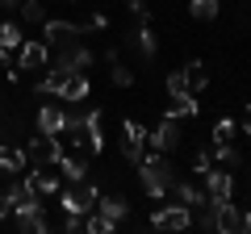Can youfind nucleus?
<instances>
[{"label": "nucleus", "instance_id": "obj_1", "mask_svg": "<svg viewBox=\"0 0 251 234\" xmlns=\"http://www.w3.org/2000/svg\"><path fill=\"white\" fill-rule=\"evenodd\" d=\"M138 180H143V192L151 201H163L172 188V180H176V171L168 167V159H163V151H143V159H138Z\"/></svg>", "mask_w": 251, "mask_h": 234}, {"label": "nucleus", "instance_id": "obj_2", "mask_svg": "<svg viewBox=\"0 0 251 234\" xmlns=\"http://www.w3.org/2000/svg\"><path fill=\"white\" fill-rule=\"evenodd\" d=\"M97 197H100V188L88 180V176H84V180H75L72 188L59 197V205H63V213H80V217H84L92 205H97Z\"/></svg>", "mask_w": 251, "mask_h": 234}, {"label": "nucleus", "instance_id": "obj_3", "mask_svg": "<svg viewBox=\"0 0 251 234\" xmlns=\"http://www.w3.org/2000/svg\"><path fill=\"white\" fill-rule=\"evenodd\" d=\"M25 155L38 163V167H54V163L63 159V142H59V134H38V138H29Z\"/></svg>", "mask_w": 251, "mask_h": 234}, {"label": "nucleus", "instance_id": "obj_4", "mask_svg": "<svg viewBox=\"0 0 251 234\" xmlns=\"http://www.w3.org/2000/svg\"><path fill=\"white\" fill-rule=\"evenodd\" d=\"M13 226H17L21 234H46V230H50V222H46V209H42V201L13 209Z\"/></svg>", "mask_w": 251, "mask_h": 234}, {"label": "nucleus", "instance_id": "obj_5", "mask_svg": "<svg viewBox=\"0 0 251 234\" xmlns=\"http://www.w3.org/2000/svg\"><path fill=\"white\" fill-rule=\"evenodd\" d=\"M151 226L155 230H188L193 226V209L188 205H163V209H155V217H151Z\"/></svg>", "mask_w": 251, "mask_h": 234}, {"label": "nucleus", "instance_id": "obj_6", "mask_svg": "<svg viewBox=\"0 0 251 234\" xmlns=\"http://www.w3.org/2000/svg\"><path fill=\"white\" fill-rule=\"evenodd\" d=\"M180 138H184V134H180L176 117H163L159 126H155L151 134H147V142H151L155 151H163V155H168V151H176V146H180Z\"/></svg>", "mask_w": 251, "mask_h": 234}, {"label": "nucleus", "instance_id": "obj_7", "mask_svg": "<svg viewBox=\"0 0 251 234\" xmlns=\"http://www.w3.org/2000/svg\"><path fill=\"white\" fill-rule=\"evenodd\" d=\"M92 209H97V213L117 230V226L126 222V213H130V201H126L122 192H113V197H97V205H92Z\"/></svg>", "mask_w": 251, "mask_h": 234}, {"label": "nucleus", "instance_id": "obj_8", "mask_svg": "<svg viewBox=\"0 0 251 234\" xmlns=\"http://www.w3.org/2000/svg\"><path fill=\"white\" fill-rule=\"evenodd\" d=\"M42 34H46V46H50V50H59V46H67V42H80L84 29L72 25V21H46Z\"/></svg>", "mask_w": 251, "mask_h": 234}, {"label": "nucleus", "instance_id": "obj_9", "mask_svg": "<svg viewBox=\"0 0 251 234\" xmlns=\"http://www.w3.org/2000/svg\"><path fill=\"white\" fill-rule=\"evenodd\" d=\"M201 180H205V197L214 201V205H218V201H230V192H234L230 171H214V167H209V171H201Z\"/></svg>", "mask_w": 251, "mask_h": 234}, {"label": "nucleus", "instance_id": "obj_10", "mask_svg": "<svg viewBox=\"0 0 251 234\" xmlns=\"http://www.w3.org/2000/svg\"><path fill=\"white\" fill-rule=\"evenodd\" d=\"M54 63L67 67V71H88L92 50H88V46H80V42H67V46H59V59H54Z\"/></svg>", "mask_w": 251, "mask_h": 234}, {"label": "nucleus", "instance_id": "obj_11", "mask_svg": "<svg viewBox=\"0 0 251 234\" xmlns=\"http://www.w3.org/2000/svg\"><path fill=\"white\" fill-rule=\"evenodd\" d=\"M88 88H92V84H88V75H84V71H67L54 96H63L67 105H75V100H84V96H88Z\"/></svg>", "mask_w": 251, "mask_h": 234}, {"label": "nucleus", "instance_id": "obj_12", "mask_svg": "<svg viewBox=\"0 0 251 234\" xmlns=\"http://www.w3.org/2000/svg\"><path fill=\"white\" fill-rule=\"evenodd\" d=\"M50 63V46L46 42H21V71H42Z\"/></svg>", "mask_w": 251, "mask_h": 234}, {"label": "nucleus", "instance_id": "obj_13", "mask_svg": "<svg viewBox=\"0 0 251 234\" xmlns=\"http://www.w3.org/2000/svg\"><path fill=\"white\" fill-rule=\"evenodd\" d=\"M239 222H243V213L230 205V201H218V205H214V230L218 234H234Z\"/></svg>", "mask_w": 251, "mask_h": 234}, {"label": "nucleus", "instance_id": "obj_14", "mask_svg": "<svg viewBox=\"0 0 251 234\" xmlns=\"http://www.w3.org/2000/svg\"><path fill=\"white\" fill-rule=\"evenodd\" d=\"M29 163V155L21 151V146H4L0 142V176H21Z\"/></svg>", "mask_w": 251, "mask_h": 234}, {"label": "nucleus", "instance_id": "obj_15", "mask_svg": "<svg viewBox=\"0 0 251 234\" xmlns=\"http://www.w3.org/2000/svg\"><path fill=\"white\" fill-rule=\"evenodd\" d=\"M63 126H67V113H63L59 105H42L38 109V130H42V134H59L63 138Z\"/></svg>", "mask_w": 251, "mask_h": 234}, {"label": "nucleus", "instance_id": "obj_16", "mask_svg": "<svg viewBox=\"0 0 251 234\" xmlns=\"http://www.w3.org/2000/svg\"><path fill=\"white\" fill-rule=\"evenodd\" d=\"M84 138L92 142V151L105 146V113H100V109H88V113H84Z\"/></svg>", "mask_w": 251, "mask_h": 234}, {"label": "nucleus", "instance_id": "obj_17", "mask_svg": "<svg viewBox=\"0 0 251 234\" xmlns=\"http://www.w3.org/2000/svg\"><path fill=\"white\" fill-rule=\"evenodd\" d=\"M25 180L34 184V192H38V197H50V192H59V176H54L50 167H34V171L25 176Z\"/></svg>", "mask_w": 251, "mask_h": 234}, {"label": "nucleus", "instance_id": "obj_18", "mask_svg": "<svg viewBox=\"0 0 251 234\" xmlns=\"http://www.w3.org/2000/svg\"><path fill=\"white\" fill-rule=\"evenodd\" d=\"M201 105H197V92H180V96H172L168 105V117H197Z\"/></svg>", "mask_w": 251, "mask_h": 234}, {"label": "nucleus", "instance_id": "obj_19", "mask_svg": "<svg viewBox=\"0 0 251 234\" xmlns=\"http://www.w3.org/2000/svg\"><path fill=\"white\" fill-rule=\"evenodd\" d=\"M4 197H9V209H21V205H34V201H42V197L34 192V184H29V180L9 184V192H4Z\"/></svg>", "mask_w": 251, "mask_h": 234}, {"label": "nucleus", "instance_id": "obj_20", "mask_svg": "<svg viewBox=\"0 0 251 234\" xmlns=\"http://www.w3.org/2000/svg\"><path fill=\"white\" fill-rule=\"evenodd\" d=\"M134 50H143V59H155V50H159V42H155L151 34V21H143V25H134Z\"/></svg>", "mask_w": 251, "mask_h": 234}, {"label": "nucleus", "instance_id": "obj_21", "mask_svg": "<svg viewBox=\"0 0 251 234\" xmlns=\"http://www.w3.org/2000/svg\"><path fill=\"white\" fill-rule=\"evenodd\" d=\"M184 80H188V92L209 88V71H205V63H201V59H193V63L184 67Z\"/></svg>", "mask_w": 251, "mask_h": 234}, {"label": "nucleus", "instance_id": "obj_22", "mask_svg": "<svg viewBox=\"0 0 251 234\" xmlns=\"http://www.w3.org/2000/svg\"><path fill=\"white\" fill-rule=\"evenodd\" d=\"M21 42H25V38H21V29L13 25V21H4V25H0V50H21Z\"/></svg>", "mask_w": 251, "mask_h": 234}, {"label": "nucleus", "instance_id": "obj_23", "mask_svg": "<svg viewBox=\"0 0 251 234\" xmlns=\"http://www.w3.org/2000/svg\"><path fill=\"white\" fill-rule=\"evenodd\" d=\"M188 13H193L197 21H214V17H218V0H193Z\"/></svg>", "mask_w": 251, "mask_h": 234}, {"label": "nucleus", "instance_id": "obj_24", "mask_svg": "<svg viewBox=\"0 0 251 234\" xmlns=\"http://www.w3.org/2000/svg\"><path fill=\"white\" fill-rule=\"evenodd\" d=\"M122 134L130 138V142H147V134H151V130H147L143 121H134V117H126V121H122Z\"/></svg>", "mask_w": 251, "mask_h": 234}, {"label": "nucleus", "instance_id": "obj_25", "mask_svg": "<svg viewBox=\"0 0 251 234\" xmlns=\"http://www.w3.org/2000/svg\"><path fill=\"white\" fill-rule=\"evenodd\" d=\"M214 155H218V159H222V163H226V167H239V163H243V155H239V151H234V146H230V142H214Z\"/></svg>", "mask_w": 251, "mask_h": 234}, {"label": "nucleus", "instance_id": "obj_26", "mask_svg": "<svg viewBox=\"0 0 251 234\" xmlns=\"http://www.w3.org/2000/svg\"><path fill=\"white\" fill-rule=\"evenodd\" d=\"M109 80H113L117 88H130V84H134V71H130L126 63H117V59H113V71H109Z\"/></svg>", "mask_w": 251, "mask_h": 234}, {"label": "nucleus", "instance_id": "obj_27", "mask_svg": "<svg viewBox=\"0 0 251 234\" xmlns=\"http://www.w3.org/2000/svg\"><path fill=\"white\" fill-rule=\"evenodd\" d=\"M234 134H239V126H234L230 117H226V121H218V126H214V142H230Z\"/></svg>", "mask_w": 251, "mask_h": 234}, {"label": "nucleus", "instance_id": "obj_28", "mask_svg": "<svg viewBox=\"0 0 251 234\" xmlns=\"http://www.w3.org/2000/svg\"><path fill=\"white\" fill-rule=\"evenodd\" d=\"M84 230L88 234H113V226H109L100 213H92V217H84Z\"/></svg>", "mask_w": 251, "mask_h": 234}, {"label": "nucleus", "instance_id": "obj_29", "mask_svg": "<svg viewBox=\"0 0 251 234\" xmlns=\"http://www.w3.org/2000/svg\"><path fill=\"white\" fill-rule=\"evenodd\" d=\"M180 92H188L184 71H168V96H180Z\"/></svg>", "mask_w": 251, "mask_h": 234}, {"label": "nucleus", "instance_id": "obj_30", "mask_svg": "<svg viewBox=\"0 0 251 234\" xmlns=\"http://www.w3.org/2000/svg\"><path fill=\"white\" fill-rule=\"evenodd\" d=\"M122 155L138 167V159H143V142H130V138H122Z\"/></svg>", "mask_w": 251, "mask_h": 234}, {"label": "nucleus", "instance_id": "obj_31", "mask_svg": "<svg viewBox=\"0 0 251 234\" xmlns=\"http://www.w3.org/2000/svg\"><path fill=\"white\" fill-rule=\"evenodd\" d=\"M21 17L25 21H42V4H38V0H21Z\"/></svg>", "mask_w": 251, "mask_h": 234}, {"label": "nucleus", "instance_id": "obj_32", "mask_svg": "<svg viewBox=\"0 0 251 234\" xmlns=\"http://www.w3.org/2000/svg\"><path fill=\"white\" fill-rule=\"evenodd\" d=\"M193 171H197V176H201V171H209V151H197V159H193Z\"/></svg>", "mask_w": 251, "mask_h": 234}, {"label": "nucleus", "instance_id": "obj_33", "mask_svg": "<svg viewBox=\"0 0 251 234\" xmlns=\"http://www.w3.org/2000/svg\"><path fill=\"white\" fill-rule=\"evenodd\" d=\"M105 25H109L105 13H92V17H88V29H105Z\"/></svg>", "mask_w": 251, "mask_h": 234}, {"label": "nucleus", "instance_id": "obj_34", "mask_svg": "<svg viewBox=\"0 0 251 234\" xmlns=\"http://www.w3.org/2000/svg\"><path fill=\"white\" fill-rule=\"evenodd\" d=\"M0 217H9V197L0 192Z\"/></svg>", "mask_w": 251, "mask_h": 234}, {"label": "nucleus", "instance_id": "obj_35", "mask_svg": "<svg viewBox=\"0 0 251 234\" xmlns=\"http://www.w3.org/2000/svg\"><path fill=\"white\" fill-rule=\"evenodd\" d=\"M239 230H247V234H251V213H243V222H239Z\"/></svg>", "mask_w": 251, "mask_h": 234}, {"label": "nucleus", "instance_id": "obj_36", "mask_svg": "<svg viewBox=\"0 0 251 234\" xmlns=\"http://www.w3.org/2000/svg\"><path fill=\"white\" fill-rule=\"evenodd\" d=\"M247 138H251V105H247Z\"/></svg>", "mask_w": 251, "mask_h": 234}, {"label": "nucleus", "instance_id": "obj_37", "mask_svg": "<svg viewBox=\"0 0 251 234\" xmlns=\"http://www.w3.org/2000/svg\"><path fill=\"white\" fill-rule=\"evenodd\" d=\"M4 63H9V50H0V67H4Z\"/></svg>", "mask_w": 251, "mask_h": 234}, {"label": "nucleus", "instance_id": "obj_38", "mask_svg": "<svg viewBox=\"0 0 251 234\" xmlns=\"http://www.w3.org/2000/svg\"><path fill=\"white\" fill-rule=\"evenodd\" d=\"M0 4H9V9H13V4H21V0H0Z\"/></svg>", "mask_w": 251, "mask_h": 234}]
</instances>
